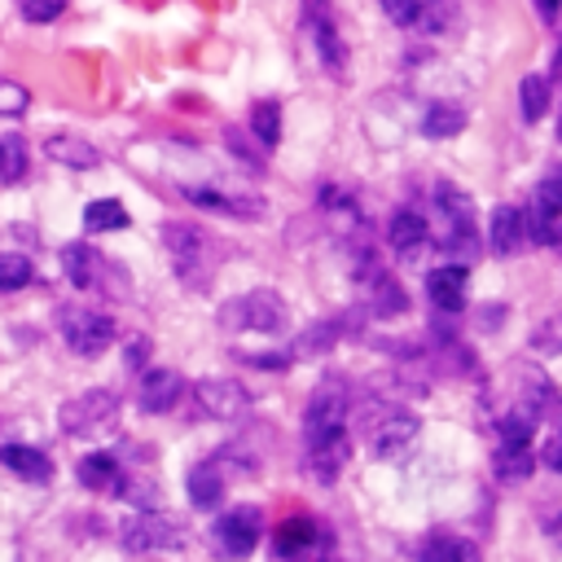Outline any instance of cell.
<instances>
[{
    "label": "cell",
    "mask_w": 562,
    "mask_h": 562,
    "mask_svg": "<svg viewBox=\"0 0 562 562\" xmlns=\"http://www.w3.org/2000/svg\"><path fill=\"white\" fill-rule=\"evenodd\" d=\"M224 145H228L241 162H250V167H259V162H263V154H268V149H250V140H246V132H241V127H228V132H224Z\"/></svg>",
    "instance_id": "obj_37"
},
{
    "label": "cell",
    "mask_w": 562,
    "mask_h": 562,
    "mask_svg": "<svg viewBox=\"0 0 562 562\" xmlns=\"http://www.w3.org/2000/svg\"><path fill=\"white\" fill-rule=\"evenodd\" d=\"M461 127H465V110H461L457 101H435V105L426 110V119H422V132H426L430 140L457 136Z\"/></svg>",
    "instance_id": "obj_26"
},
{
    "label": "cell",
    "mask_w": 562,
    "mask_h": 562,
    "mask_svg": "<svg viewBox=\"0 0 562 562\" xmlns=\"http://www.w3.org/2000/svg\"><path fill=\"white\" fill-rule=\"evenodd\" d=\"M31 281V259L26 255H0V290H22Z\"/></svg>",
    "instance_id": "obj_35"
},
{
    "label": "cell",
    "mask_w": 562,
    "mask_h": 562,
    "mask_svg": "<svg viewBox=\"0 0 562 562\" xmlns=\"http://www.w3.org/2000/svg\"><path fill=\"white\" fill-rule=\"evenodd\" d=\"M417 439V417L404 408H378V417L364 426V443L378 461H395Z\"/></svg>",
    "instance_id": "obj_7"
},
{
    "label": "cell",
    "mask_w": 562,
    "mask_h": 562,
    "mask_svg": "<svg viewBox=\"0 0 562 562\" xmlns=\"http://www.w3.org/2000/svg\"><path fill=\"white\" fill-rule=\"evenodd\" d=\"M540 461H544L549 470H558V474H562V435H553V439L544 443V452H540Z\"/></svg>",
    "instance_id": "obj_41"
},
{
    "label": "cell",
    "mask_w": 562,
    "mask_h": 562,
    "mask_svg": "<svg viewBox=\"0 0 562 562\" xmlns=\"http://www.w3.org/2000/svg\"><path fill=\"white\" fill-rule=\"evenodd\" d=\"M259 536H263V514L255 505H237V509L220 514L211 527V544L220 558H250Z\"/></svg>",
    "instance_id": "obj_6"
},
{
    "label": "cell",
    "mask_w": 562,
    "mask_h": 562,
    "mask_svg": "<svg viewBox=\"0 0 562 562\" xmlns=\"http://www.w3.org/2000/svg\"><path fill=\"white\" fill-rule=\"evenodd\" d=\"M364 294H369V307H373L378 316H400V312L408 307L404 285H400L391 272L373 268V259H369V272H364Z\"/></svg>",
    "instance_id": "obj_16"
},
{
    "label": "cell",
    "mask_w": 562,
    "mask_h": 562,
    "mask_svg": "<svg viewBox=\"0 0 562 562\" xmlns=\"http://www.w3.org/2000/svg\"><path fill=\"white\" fill-rule=\"evenodd\" d=\"M184 193H189V202L228 211V215H237V220H259V215L268 211L259 198H233V193H211V189H184Z\"/></svg>",
    "instance_id": "obj_23"
},
{
    "label": "cell",
    "mask_w": 562,
    "mask_h": 562,
    "mask_svg": "<svg viewBox=\"0 0 562 562\" xmlns=\"http://www.w3.org/2000/svg\"><path fill=\"white\" fill-rule=\"evenodd\" d=\"M386 237H391V250H400V255H417V246H426V237H430L426 215H417V211H395Z\"/></svg>",
    "instance_id": "obj_21"
},
{
    "label": "cell",
    "mask_w": 562,
    "mask_h": 562,
    "mask_svg": "<svg viewBox=\"0 0 562 562\" xmlns=\"http://www.w3.org/2000/svg\"><path fill=\"white\" fill-rule=\"evenodd\" d=\"M435 202H439V220H443V233H439L443 250H452V255H457V263H470V259L479 255L474 202H470V198H465L457 184H448V180H439Z\"/></svg>",
    "instance_id": "obj_3"
},
{
    "label": "cell",
    "mask_w": 562,
    "mask_h": 562,
    "mask_svg": "<svg viewBox=\"0 0 562 562\" xmlns=\"http://www.w3.org/2000/svg\"><path fill=\"white\" fill-rule=\"evenodd\" d=\"M558 70H562V53H558Z\"/></svg>",
    "instance_id": "obj_45"
},
{
    "label": "cell",
    "mask_w": 562,
    "mask_h": 562,
    "mask_svg": "<svg viewBox=\"0 0 562 562\" xmlns=\"http://www.w3.org/2000/svg\"><path fill=\"white\" fill-rule=\"evenodd\" d=\"M0 461H4V470H13L26 483H44L53 474V461L40 448H31V443H4L0 448Z\"/></svg>",
    "instance_id": "obj_19"
},
{
    "label": "cell",
    "mask_w": 562,
    "mask_h": 562,
    "mask_svg": "<svg viewBox=\"0 0 562 562\" xmlns=\"http://www.w3.org/2000/svg\"><path fill=\"white\" fill-rule=\"evenodd\" d=\"M193 400L215 422H237V417L250 413V391L241 382H233V378H198L193 382Z\"/></svg>",
    "instance_id": "obj_9"
},
{
    "label": "cell",
    "mask_w": 562,
    "mask_h": 562,
    "mask_svg": "<svg viewBox=\"0 0 562 562\" xmlns=\"http://www.w3.org/2000/svg\"><path fill=\"white\" fill-rule=\"evenodd\" d=\"M18 9L26 22H53V18H61L66 0H18Z\"/></svg>",
    "instance_id": "obj_36"
},
{
    "label": "cell",
    "mask_w": 562,
    "mask_h": 562,
    "mask_svg": "<svg viewBox=\"0 0 562 562\" xmlns=\"http://www.w3.org/2000/svg\"><path fill=\"white\" fill-rule=\"evenodd\" d=\"M145 351H149V342H145V338H132L127 351H123V356H127V369H140V364H145Z\"/></svg>",
    "instance_id": "obj_42"
},
{
    "label": "cell",
    "mask_w": 562,
    "mask_h": 562,
    "mask_svg": "<svg viewBox=\"0 0 562 562\" xmlns=\"http://www.w3.org/2000/svg\"><path fill=\"white\" fill-rule=\"evenodd\" d=\"M119 540L132 553H167V549L184 544V522L176 514H167V509H140L136 518L123 522Z\"/></svg>",
    "instance_id": "obj_5"
},
{
    "label": "cell",
    "mask_w": 562,
    "mask_h": 562,
    "mask_svg": "<svg viewBox=\"0 0 562 562\" xmlns=\"http://www.w3.org/2000/svg\"><path fill=\"white\" fill-rule=\"evenodd\" d=\"M558 140H562V114H558Z\"/></svg>",
    "instance_id": "obj_44"
},
{
    "label": "cell",
    "mask_w": 562,
    "mask_h": 562,
    "mask_svg": "<svg viewBox=\"0 0 562 562\" xmlns=\"http://www.w3.org/2000/svg\"><path fill=\"white\" fill-rule=\"evenodd\" d=\"M180 395H184V378L176 369H149L140 378L136 404H140V413H167V408H176Z\"/></svg>",
    "instance_id": "obj_14"
},
{
    "label": "cell",
    "mask_w": 562,
    "mask_h": 562,
    "mask_svg": "<svg viewBox=\"0 0 562 562\" xmlns=\"http://www.w3.org/2000/svg\"><path fill=\"white\" fill-rule=\"evenodd\" d=\"M316 536H321L316 518L294 514V518H285V522H281V531L272 536V549H277L281 558H299L303 549H312V544H316Z\"/></svg>",
    "instance_id": "obj_20"
},
{
    "label": "cell",
    "mask_w": 562,
    "mask_h": 562,
    "mask_svg": "<svg viewBox=\"0 0 562 562\" xmlns=\"http://www.w3.org/2000/svg\"><path fill=\"white\" fill-rule=\"evenodd\" d=\"M531 452H527V443H501V452H496V474L501 479H527L531 474Z\"/></svg>",
    "instance_id": "obj_33"
},
{
    "label": "cell",
    "mask_w": 562,
    "mask_h": 562,
    "mask_svg": "<svg viewBox=\"0 0 562 562\" xmlns=\"http://www.w3.org/2000/svg\"><path fill=\"white\" fill-rule=\"evenodd\" d=\"M61 338L75 356H101L114 342V321L105 312H66Z\"/></svg>",
    "instance_id": "obj_12"
},
{
    "label": "cell",
    "mask_w": 562,
    "mask_h": 562,
    "mask_svg": "<svg viewBox=\"0 0 562 562\" xmlns=\"http://www.w3.org/2000/svg\"><path fill=\"white\" fill-rule=\"evenodd\" d=\"M61 268L79 290H105V277L119 272L110 259H101V250H92L88 241H66L61 246Z\"/></svg>",
    "instance_id": "obj_13"
},
{
    "label": "cell",
    "mask_w": 562,
    "mask_h": 562,
    "mask_svg": "<svg viewBox=\"0 0 562 562\" xmlns=\"http://www.w3.org/2000/svg\"><path fill=\"white\" fill-rule=\"evenodd\" d=\"M26 101H31V92H26L22 83L0 79V114H22V110H26Z\"/></svg>",
    "instance_id": "obj_38"
},
{
    "label": "cell",
    "mask_w": 562,
    "mask_h": 562,
    "mask_svg": "<svg viewBox=\"0 0 562 562\" xmlns=\"http://www.w3.org/2000/svg\"><path fill=\"white\" fill-rule=\"evenodd\" d=\"M127 224H132V215L114 198H97V202L83 206V228L88 233H114V228H127Z\"/></svg>",
    "instance_id": "obj_25"
},
{
    "label": "cell",
    "mask_w": 562,
    "mask_h": 562,
    "mask_svg": "<svg viewBox=\"0 0 562 562\" xmlns=\"http://www.w3.org/2000/svg\"><path fill=\"white\" fill-rule=\"evenodd\" d=\"M549 92H553V83H549V75H522V83H518V105H522V119L527 123H536V119H544V110H549Z\"/></svg>",
    "instance_id": "obj_27"
},
{
    "label": "cell",
    "mask_w": 562,
    "mask_h": 562,
    "mask_svg": "<svg viewBox=\"0 0 562 562\" xmlns=\"http://www.w3.org/2000/svg\"><path fill=\"white\" fill-rule=\"evenodd\" d=\"M44 154H48L53 162H61V167H75V171H88V167L101 162V154H97L83 136H75V132H48Z\"/></svg>",
    "instance_id": "obj_17"
},
{
    "label": "cell",
    "mask_w": 562,
    "mask_h": 562,
    "mask_svg": "<svg viewBox=\"0 0 562 562\" xmlns=\"http://www.w3.org/2000/svg\"><path fill=\"white\" fill-rule=\"evenodd\" d=\"M307 457H312V474H316L321 483H334V479L342 474V461H347V439L338 435V439H329V443H321V448H307Z\"/></svg>",
    "instance_id": "obj_29"
},
{
    "label": "cell",
    "mask_w": 562,
    "mask_h": 562,
    "mask_svg": "<svg viewBox=\"0 0 562 562\" xmlns=\"http://www.w3.org/2000/svg\"><path fill=\"white\" fill-rule=\"evenodd\" d=\"M457 22V0H422L413 26H422L426 35H443Z\"/></svg>",
    "instance_id": "obj_30"
},
{
    "label": "cell",
    "mask_w": 562,
    "mask_h": 562,
    "mask_svg": "<svg viewBox=\"0 0 562 562\" xmlns=\"http://www.w3.org/2000/svg\"><path fill=\"white\" fill-rule=\"evenodd\" d=\"M342 334V325L338 321H316L307 334H299V342H294V356L299 360H307V356H321V351H329L334 347V338Z\"/></svg>",
    "instance_id": "obj_32"
},
{
    "label": "cell",
    "mask_w": 562,
    "mask_h": 562,
    "mask_svg": "<svg viewBox=\"0 0 562 562\" xmlns=\"http://www.w3.org/2000/svg\"><path fill=\"white\" fill-rule=\"evenodd\" d=\"M303 26H307V35H312V44H316V53H321V66L342 79V70H347V48H342V40H338V26H334L329 4H325V0H303Z\"/></svg>",
    "instance_id": "obj_10"
},
{
    "label": "cell",
    "mask_w": 562,
    "mask_h": 562,
    "mask_svg": "<svg viewBox=\"0 0 562 562\" xmlns=\"http://www.w3.org/2000/svg\"><path fill=\"white\" fill-rule=\"evenodd\" d=\"M465 263H443V268H435L430 277H426V294H430V303L439 307V312H461L465 307Z\"/></svg>",
    "instance_id": "obj_15"
},
{
    "label": "cell",
    "mask_w": 562,
    "mask_h": 562,
    "mask_svg": "<svg viewBox=\"0 0 562 562\" xmlns=\"http://www.w3.org/2000/svg\"><path fill=\"white\" fill-rule=\"evenodd\" d=\"M536 9H540V18H558L562 0H536Z\"/></svg>",
    "instance_id": "obj_43"
},
{
    "label": "cell",
    "mask_w": 562,
    "mask_h": 562,
    "mask_svg": "<svg viewBox=\"0 0 562 562\" xmlns=\"http://www.w3.org/2000/svg\"><path fill=\"white\" fill-rule=\"evenodd\" d=\"M417 4H422V0H382V13H386L395 26H413Z\"/></svg>",
    "instance_id": "obj_39"
},
{
    "label": "cell",
    "mask_w": 562,
    "mask_h": 562,
    "mask_svg": "<svg viewBox=\"0 0 562 562\" xmlns=\"http://www.w3.org/2000/svg\"><path fill=\"white\" fill-rule=\"evenodd\" d=\"M527 241V220L518 206H496L492 211V250L496 255H518Z\"/></svg>",
    "instance_id": "obj_18"
},
{
    "label": "cell",
    "mask_w": 562,
    "mask_h": 562,
    "mask_svg": "<svg viewBox=\"0 0 562 562\" xmlns=\"http://www.w3.org/2000/svg\"><path fill=\"white\" fill-rule=\"evenodd\" d=\"M119 479H123V470H119V461L110 452H88L79 461V483L92 487V492H114Z\"/></svg>",
    "instance_id": "obj_24"
},
{
    "label": "cell",
    "mask_w": 562,
    "mask_h": 562,
    "mask_svg": "<svg viewBox=\"0 0 562 562\" xmlns=\"http://www.w3.org/2000/svg\"><path fill=\"white\" fill-rule=\"evenodd\" d=\"M347 382L342 378H325L316 382V391L307 395V408H303V443L307 448H321L329 439L342 435V422H347Z\"/></svg>",
    "instance_id": "obj_2"
},
{
    "label": "cell",
    "mask_w": 562,
    "mask_h": 562,
    "mask_svg": "<svg viewBox=\"0 0 562 562\" xmlns=\"http://www.w3.org/2000/svg\"><path fill=\"white\" fill-rule=\"evenodd\" d=\"M26 171V145L18 136H0V180L13 184Z\"/></svg>",
    "instance_id": "obj_34"
},
{
    "label": "cell",
    "mask_w": 562,
    "mask_h": 562,
    "mask_svg": "<svg viewBox=\"0 0 562 562\" xmlns=\"http://www.w3.org/2000/svg\"><path fill=\"white\" fill-rule=\"evenodd\" d=\"M162 246L171 255V268L176 277L189 285V290H206L211 277L220 272V241L202 228V224H162Z\"/></svg>",
    "instance_id": "obj_1"
},
{
    "label": "cell",
    "mask_w": 562,
    "mask_h": 562,
    "mask_svg": "<svg viewBox=\"0 0 562 562\" xmlns=\"http://www.w3.org/2000/svg\"><path fill=\"white\" fill-rule=\"evenodd\" d=\"M285 321H290V312H285L277 290H246V294H237V299H228L220 307V325L233 329V334L237 329L277 334V329H285Z\"/></svg>",
    "instance_id": "obj_4"
},
{
    "label": "cell",
    "mask_w": 562,
    "mask_h": 562,
    "mask_svg": "<svg viewBox=\"0 0 562 562\" xmlns=\"http://www.w3.org/2000/svg\"><path fill=\"white\" fill-rule=\"evenodd\" d=\"M250 132H255V140L263 149H272L281 140V105L277 101H259L255 114H250Z\"/></svg>",
    "instance_id": "obj_31"
},
{
    "label": "cell",
    "mask_w": 562,
    "mask_h": 562,
    "mask_svg": "<svg viewBox=\"0 0 562 562\" xmlns=\"http://www.w3.org/2000/svg\"><path fill=\"white\" fill-rule=\"evenodd\" d=\"M114 408H119V395L105 391V386H92V391H83V395H75V400L61 404V430H66V435L101 430V426L114 417Z\"/></svg>",
    "instance_id": "obj_11"
},
{
    "label": "cell",
    "mask_w": 562,
    "mask_h": 562,
    "mask_svg": "<svg viewBox=\"0 0 562 562\" xmlns=\"http://www.w3.org/2000/svg\"><path fill=\"white\" fill-rule=\"evenodd\" d=\"M527 220V233L531 241H544V246H562V171L544 176L536 198H531V211L522 215Z\"/></svg>",
    "instance_id": "obj_8"
},
{
    "label": "cell",
    "mask_w": 562,
    "mask_h": 562,
    "mask_svg": "<svg viewBox=\"0 0 562 562\" xmlns=\"http://www.w3.org/2000/svg\"><path fill=\"white\" fill-rule=\"evenodd\" d=\"M422 562H479V549L461 536H430L422 544Z\"/></svg>",
    "instance_id": "obj_28"
},
{
    "label": "cell",
    "mask_w": 562,
    "mask_h": 562,
    "mask_svg": "<svg viewBox=\"0 0 562 562\" xmlns=\"http://www.w3.org/2000/svg\"><path fill=\"white\" fill-rule=\"evenodd\" d=\"M220 496H224V474H220V465H215V461H198V465L189 470V501H193V509H215Z\"/></svg>",
    "instance_id": "obj_22"
},
{
    "label": "cell",
    "mask_w": 562,
    "mask_h": 562,
    "mask_svg": "<svg viewBox=\"0 0 562 562\" xmlns=\"http://www.w3.org/2000/svg\"><path fill=\"white\" fill-rule=\"evenodd\" d=\"M237 360H246V364H255V369H285L290 364V356L285 351H237Z\"/></svg>",
    "instance_id": "obj_40"
}]
</instances>
